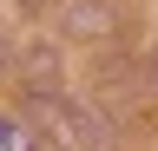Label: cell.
Listing matches in <instances>:
<instances>
[{
	"mask_svg": "<svg viewBox=\"0 0 158 151\" xmlns=\"http://www.w3.org/2000/svg\"><path fill=\"white\" fill-rule=\"evenodd\" d=\"M33 118L59 138V151H99V131L86 125V112H73L66 99H53V92H40V99H33Z\"/></svg>",
	"mask_w": 158,
	"mask_h": 151,
	"instance_id": "1",
	"label": "cell"
},
{
	"mask_svg": "<svg viewBox=\"0 0 158 151\" xmlns=\"http://www.w3.org/2000/svg\"><path fill=\"white\" fill-rule=\"evenodd\" d=\"M0 151H33V131L20 118H7V112H0Z\"/></svg>",
	"mask_w": 158,
	"mask_h": 151,
	"instance_id": "2",
	"label": "cell"
}]
</instances>
